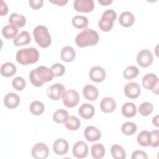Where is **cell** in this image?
Segmentation results:
<instances>
[{"instance_id": "obj_1", "label": "cell", "mask_w": 159, "mask_h": 159, "mask_svg": "<svg viewBox=\"0 0 159 159\" xmlns=\"http://www.w3.org/2000/svg\"><path fill=\"white\" fill-rule=\"evenodd\" d=\"M29 77L34 86L40 87L45 83L52 81L54 76L50 68L45 66H39L30 72Z\"/></svg>"}, {"instance_id": "obj_2", "label": "cell", "mask_w": 159, "mask_h": 159, "mask_svg": "<svg viewBox=\"0 0 159 159\" xmlns=\"http://www.w3.org/2000/svg\"><path fill=\"white\" fill-rule=\"evenodd\" d=\"M99 39V37L96 31L92 29H85L76 35L75 42L78 47L83 48L96 45Z\"/></svg>"}, {"instance_id": "obj_3", "label": "cell", "mask_w": 159, "mask_h": 159, "mask_svg": "<svg viewBox=\"0 0 159 159\" xmlns=\"http://www.w3.org/2000/svg\"><path fill=\"white\" fill-rule=\"evenodd\" d=\"M39 58V52L34 47L24 48L19 50L16 55L17 61L23 65L32 64L37 62Z\"/></svg>"}, {"instance_id": "obj_4", "label": "cell", "mask_w": 159, "mask_h": 159, "mask_svg": "<svg viewBox=\"0 0 159 159\" xmlns=\"http://www.w3.org/2000/svg\"><path fill=\"white\" fill-rule=\"evenodd\" d=\"M33 35L37 43L42 48L48 47L52 42V38L47 28L44 25H37L33 30Z\"/></svg>"}, {"instance_id": "obj_5", "label": "cell", "mask_w": 159, "mask_h": 159, "mask_svg": "<svg viewBox=\"0 0 159 159\" xmlns=\"http://www.w3.org/2000/svg\"><path fill=\"white\" fill-rule=\"evenodd\" d=\"M117 18L116 12L109 9L106 10L102 14L101 18L99 21L98 25L99 29L103 32H109L113 27L114 22Z\"/></svg>"}, {"instance_id": "obj_6", "label": "cell", "mask_w": 159, "mask_h": 159, "mask_svg": "<svg viewBox=\"0 0 159 159\" xmlns=\"http://www.w3.org/2000/svg\"><path fill=\"white\" fill-rule=\"evenodd\" d=\"M142 85L146 89L151 90L153 93L158 94L159 81L157 76L153 73H147L142 78Z\"/></svg>"}, {"instance_id": "obj_7", "label": "cell", "mask_w": 159, "mask_h": 159, "mask_svg": "<svg viewBox=\"0 0 159 159\" xmlns=\"http://www.w3.org/2000/svg\"><path fill=\"white\" fill-rule=\"evenodd\" d=\"M80 95L78 93L73 89L65 91L62 96L63 104L68 107L76 106L80 101Z\"/></svg>"}, {"instance_id": "obj_8", "label": "cell", "mask_w": 159, "mask_h": 159, "mask_svg": "<svg viewBox=\"0 0 159 159\" xmlns=\"http://www.w3.org/2000/svg\"><path fill=\"white\" fill-rule=\"evenodd\" d=\"M65 86L59 83H57L49 86L47 89V96L52 99L57 101L62 97L65 92Z\"/></svg>"}, {"instance_id": "obj_9", "label": "cell", "mask_w": 159, "mask_h": 159, "mask_svg": "<svg viewBox=\"0 0 159 159\" xmlns=\"http://www.w3.org/2000/svg\"><path fill=\"white\" fill-rule=\"evenodd\" d=\"M31 153L34 158L45 159L48 156L49 149L45 143L43 142H38L33 146Z\"/></svg>"}, {"instance_id": "obj_10", "label": "cell", "mask_w": 159, "mask_h": 159, "mask_svg": "<svg viewBox=\"0 0 159 159\" xmlns=\"http://www.w3.org/2000/svg\"><path fill=\"white\" fill-rule=\"evenodd\" d=\"M152 53L148 49L141 50L137 54V63L142 67L146 68L149 66L153 62Z\"/></svg>"}, {"instance_id": "obj_11", "label": "cell", "mask_w": 159, "mask_h": 159, "mask_svg": "<svg viewBox=\"0 0 159 159\" xmlns=\"http://www.w3.org/2000/svg\"><path fill=\"white\" fill-rule=\"evenodd\" d=\"M73 7L78 12H89L93 10L94 3L93 0H75Z\"/></svg>"}, {"instance_id": "obj_12", "label": "cell", "mask_w": 159, "mask_h": 159, "mask_svg": "<svg viewBox=\"0 0 159 159\" xmlns=\"http://www.w3.org/2000/svg\"><path fill=\"white\" fill-rule=\"evenodd\" d=\"M72 152L73 156L77 158H85L88 153V144L84 141L76 142L73 146Z\"/></svg>"}, {"instance_id": "obj_13", "label": "cell", "mask_w": 159, "mask_h": 159, "mask_svg": "<svg viewBox=\"0 0 159 159\" xmlns=\"http://www.w3.org/2000/svg\"><path fill=\"white\" fill-rule=\"evenodd\" d=\"M125 95L130 99L137 98L141 92L140 87L139 84L135 82H129L127 83L124 87Z\"/></svg>"}, {"instance_id": "obj_14", "label": "cell", "mask_w": 159, "mask_h": 159, "mask_svg": "<svg viewBox=\"0 0 159 159\" xmlns=\"http://www.w3.org/2000/svg\"><path fill=\"white\" fill-rule=\"evenodd\" d=\"M89 76L93 81L101 83L106 78V71L101 66H93L89 70Z\"/></svg>"}, {"instance_id": "obj_15", "label": "cell", "mask_w": 159, "mask_h": 159, "mask_svg": "<svg viewBox=\"0 0 159 159\" xmlns=\"http://www.w3.org/2000/svg\"><path fill=\"white\" fill-rule=\"evenodd\" d=\"M68 142L64 139H57L53 145V152L58 155H64L66 154L68 151Z\"/></svg>"}, {"instance_id": "obj_16", "label": "cell", "mask_w": 159, "mask_h": 159, "mask_svg": "<svg viewBox=\"0 0 159 159\" xmlns=\"http://www.w3.org/2000/svg\"><path fill=\"white\" fill-rule=\"evenodd\" d=\"M84 135L86 139L91 142L98 140L101 137V133L99 129L92 125L86 127L84 131Z\"/></svg>"}, {"instance_id": "obj_17", "label": "cell", "mask_w": 159, "mask_h": 159, "mask_svg": "<svg viewBox=\"0 0 159 159\" xmlns=\"http://www.w3.org/2000/svg\"><path fill=\"white\" fill-rule=\"evenodd\" d=\"M19 96L14 93H7L4 98V104L9 109L17 107L20 104Z\"/></svg>"}, {"instance_id": "obj_18", "label": "cell", "mask_w": 159, "mask_h": 159, "mask_svg": "<svg viewBox=\"0 0 159 159\" xmlns=\"http://www.w3.org/2000/svg\"><path fill=\"white\" fill-rule=\"evenodd\" d=\"M116 107L115 100L111 97L104 98L100 102V108L104 113H110L113 112Z\"/></svg>"}, {"instance_id": "obj_19", "label": "cell", "mask_w": 159, "mask_h": 159, "mask_svg": "<svg viewBox=\"0 0 159 159\" xmlns=\"http://www.w3.org/2000/svg\"><path fill=\"white\" fill-rule=\"evenodd\" d=\"M84 97L89 101H95L99 95L98 88L92 84H86L83 88Z\"/></svg>"}, {"instance_id": "obj_20", "label": "cell", "mask_w": 159, "mask_h": 159, "mask_svg": "<svg viewBox=\"0 0 159 159\" xmlns=\"http://www.w3.org/2000/svg\"><path fill=\"white\" fill-rule=\"evenodd\" d=\"M95 109L93 105L89 103L83 104L78 109V113L80 116L84 119L92 118L94 114Z\"/></svg>"}, {"instance_id": "obj_21", "label": "cell", "mask_w": 159, "mask_h": 159, "mask_svg": "<svg viewBox=\"0 0 159 159\" xmlns=\"http://www.w3.org/2000/svg\"><path fill=\"white\" fill-rule=\"evenodd\" d=\"M135 20L134 14L129 11L122 12L119 18V24L125 27H129L132 25Z\"/></svg>"}, {"instance_id": "obj_22", "label": "cell", "mask_w": 159, "mask_h": 159, "mask_svg": "<svg viewBox=\"0 0 159 159\" xmlns=\"http://www.w3.org/2000/svg\"><path fill=\"white\" fill-rule=\"evenodd\" d=\"M31 36L29 32L22 31L17 35L13 40V43L16 46H22L27 45L30 42Z\"/></svg>"}, {"instance_id": "obj_23", "label": "cell", "mask_w": 159, "mask_h": 159, "mask_svg": "<svg viewBox=\"0 0 159 159\" xmlns=\"http://www.w3.org/2000/svg\"><path fill=\"white\" fill-rule=\"evenodd\" d=\"M76 57V52L74 48L70 46L64 47L61 51L60 57L63 61L71 62Z\"/></svg>"}, {"instance_id": "obj_24", "label": "cell", "mask_w": 159, "mask_h": 159, "mask_svg": "<svg viewBox=\"0 0 159 159\" xmlns=\"http://www.w3.org/2000/svg\"><path fill=\"white\" fill-rule=\"evenodd\" d=\"M121 112L125 117H132L135 116L137 113L136 106L131 102H127L124 104L121 108Z\"/></svg>"}, {"instance_id": "obj_25", "label": "cell", "mask_w": 159, "mask_h": 159, "mask_svg": "<svg viewBox=\"0 0 159 159\" xmlns=\"http://www.w3.org/2000/svg\"><path fill=\"white\" fill-rule=\"evenodd\" d=\"M9 22L17 27H22L26 23V19L22 14L12 13L9 17Z\"/></svg>"}, {"instance_id": "obj_26", "label": "cell", "mask_w": 159, "mask_h": 159, "mask_svg": "<svg viewBox=\"0 0 159 159\" xmlns=\"http://www.w3.org/2000/svg\"><path fill=\"white\" fill-rule=\"evenodd\" d=\"M17 70L15 65L11 62L3 63L1 66V74L5 77H10L13 76Z\"/></svg>"}, {"instance_id": "obj_27", "label": "cell", "mask_w": 159, "mask_h": 159, "mask_svg": "<svg viewBox=\"0 0 159 159\" xmlns=\"http://www.w3.org/2000/svg\"><path fill=\"white\" fill-rule=\"evenodd\" d=\"M64 124L65 127L70 130H76L80 128L81 125V122L80 119L75 116H68V117L65 121Z\"/></svg>"}, {"instance_id": "obj_28", "label": "cell", "mask_w": 159, "mask_h": 159, "mask_svg": "<svg viewBox=\"0 0 159 159\" xmlns=\"http://www.w3.org/2000/svg\"><path fill=\"white\" fill-rule=\"evenodd\" d=\"M1 32L4 37L9 39L16 37L18 32V29L16 26L12 24H9L3 27Z\"/></svg>"}, {"instance_id": "obj_29", "label": "cell", "mask_w": 159, "mask_h": 159, "mask_svg": "<svg viewBox=\"0 0 159 159\" xmlns=\"http://www.w3.org/2000/svg\"><path fill=\"white\" fill-rule=\"evenodd\" d=\"M91 153L94 158L101 159L104 156L105 148L101 143H94L91 147Z\"/></svg>"}, {"instance_id": "obj_30", "label": "cell", "mask_w": 159, "mask_h": 159, "mask_svg": "<svg viewBox=\"0 0 159 159\" xmlns=\"http://www.w3.org/2000/svg\"><path fill=\"white\" fill-rule=\"evenodd\" d=\"M72 24L76 29L86 28L88 25V19L83 16H75L72 19Z\"/></svg>"}, {"instance_id": "obj_31", "label": "cell", "mask_w": 159, "mask_h": 159, "mask_svg": "<svg viewBox=\"0 0 159 159\" xmlns=\"http://www.w3.org/2000/svg\"><path fill=\"white\" fill-rule=\"evenodd\" d=\"M111 153L112 157L115 159H125L126 157L124 149L119 144H114L112 145Z\"/></svg>"}, {"instance_id": "obj_32", "label": "cell", "mask_w": 159, "mask_h": 159, "mask_svg": "<svg viewBox=\"0 0 159 159\" xmlns=\"http://www.w3.org/2000/svg\"><path fill=\"white\" fill-rule=\"evenodd\" d=\"M138 143L142 147H147L150 143V132L147 130L141 131L137 135Z\"/></svg>"}, {"instance_id": "obj_33", "label": "cell", "mask_w": 159, "mask_h": 159, "mask_svg": "<svg viewBox=\"0 0 159 159\" xmlns=\"http://www.w3.org/2000/svg\"><path fill=\"white\" fill-rule=\"evenodd\" d=\"M29 109L31 113L35 116L42 114L45 109L44 104L40 101H34L31 102L29 106Z\"/></svg>"}, {"instance_id": "obj_34", "label": "cell", "mask_w": 159, "mask_h": 159, "mask_svg": "<svg viewBox=\"0 0 159 159\" xmlns=\"http://www.w3.org/2000/svg\"><path fill=\"white\" fill-rule=\"evenodd\" d=\"M68 112L63 109H60L57 110L53 114V120L57 123H64L66 119L68 117Z\"/></svg>"}, {"instance_id": "obj_35", "label": "cell", "mask_w": 159, "mask_h": 159, "mask_svg": "<svg viewBox=\"0 0 159 159\" xmlns=\"http://www.w3.org/2000/svg\"><path fill=\"white\" fill-rule=\"evenodd\" d=\"M139 73V68L135 66H129L123 71V76L127 80H132L135 78Z\"/></svg>"}, {"instance_id": "obj_36", "label": "cell", "mask_w": 159, "mask_h": 159, "mask_svg": "<svg viewBox=\"0 0 159 159\" xmlns=\"http://www.w3.org/2000/svg\"><path fill=\"white\" fill-rule=\"evenodd\" d=\"M137 127L135 123L132 122H126L121 126V130L123 134L127 135H131L135 133Z\"/></svg>"}, {"instance_id": "obj_37", "label": "cell", "mask_w": 159, "mask_h": 159, "mask_svg": "<svg viewBox=\"0 0 159 159\" xmlns=\"http://www.w3.org/2000/svg\"><path fill=\"white\" fill-rule=\"evenodd\" d=\"M153 110V106L152 103L149 102H142L139 107V112L143 116L150 115Z\"/></svg>"}, {"instance_id": "obj_38", "label": "cell", "mask_w": 159, "mask_h": 159, "mask_svg": "<svg viewBox=\"0 0 159 159\" xmlns=\"http://www.w3.org/2000/svg\"><path fill=\"white\" fill-rule=\"evenodd\" d=\"M50 70L54 76H61L65 72V66L61 63H55L52 65Z\"/></svg>"}, {"instance_id": "obj_39", "label": "cell", "mask_w": 159, "mask_h": 159, "mask_svg": "<svg viewBox=\"0 0 159 159\" xmlns=\"http://www.w3.org/2000/svg\"><path fill=\"white\" fill-rule=\"evenodd\" d=\"M25 81L20 76H17L12 81V87L17 91H22L25 88Z\"/></svg>"}, {"instance_id": "obj_40", "label": "cell", "mask_w": 159, "mask_h": 159, "mask_svg": "<svg viewBox=\"0 0 159 159\" xmlns=\"http://www.w3.org/2000/svg\"><path fill=\"white\" fill-rule=\"evenodd\" d=\"M159 145V131L154 130L150 132V146L157 147Z\"/></svg>"}, {"instance_id": "obj_41", "label": "cell", "mask_w": 159, "mask_h": 159, "mask_svg": "<svg viewBox=\"0 0 159 159\" xmlns=\"http://www.w3.org/2000/svg\"><path fill=\"white\" fill-rule=\"evenodd\" d=\"M132 159H139V158H142V159H147L148 156L146 153L143 150H135L134 151L131 156Z\"/></svg>"}, {"instance_id": "obj_42", "label": "cell", "mask_w": 159, "mask_h": 159, "mask_svg": "<svg viewBox=\"0 0 159 159\" xmlns=\"http://www.w3.org/2000/svg\"><path fill=\"white\" fill-rule=\"evenodd\" d=\"M43 3V0H30L29 4L30 7L34 9H39L42 7Z\"/></svg>"}, {"instance_id": "obj_43", "label": "cell", "mask_w": 159, "mask_h": 159, "mask_svg": "<svg viewBox=\"0 0 159 159\" xmlns=\"http://www.w3.org/2000/svg\"><path fill=\"white\" fill-rule=\"evenodd\" d=\"M8 12V7L7 4L4 1H1V7H0V14L1 16L6 15Z\"/></svg>"}, {"instance_id": "obj_44", "label": "cell", "mask_w": 159, "mask_h": 159, "mask_svg": "<svg viewBox=\"0 0 159 159\" xmlns=\"http://www.w3.org/2000/svg\"><path fill=\"white\" fill-rule=\"evenodd\" d=\"M49 1L52 3H53V4H55L58 5V6H61L65 5L68 2L67 0H55V1L50 0Z\"/></svg>"}, {"instance_id": "obj_45", "label": "cell", "mask_w": 159, "mask_h": 159, "mask_svg": "<svg viewBox=\"0 0 159 159\" xmlns=\"http://www.w3.org/2000/svg\"><path fill=\"white\" fill-rule=\"evenodd\" d=\"M98 2L102 6H107L112 2V0H98Z\"/></svg>"}, {"instance_id": "obj_46", "label": "cell", "mask_w": 159, "mask_h": 159, "mask_svg": "<svg viewBox=\"0 0 159 159\" xmlns=\"http://www.w3.org/2000/svg\"><path fill=\"white\" fill-rule=\"evenodd\" d=\"M152 123L155 125L157 127H158V115H157L156 116H155L153 118V120H152Z\"/></svg>"}]
</instances>
